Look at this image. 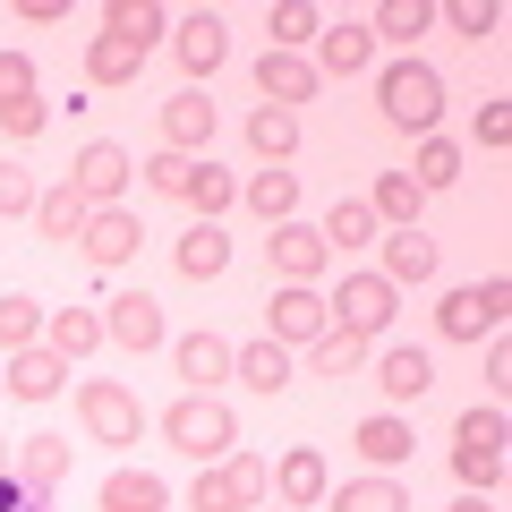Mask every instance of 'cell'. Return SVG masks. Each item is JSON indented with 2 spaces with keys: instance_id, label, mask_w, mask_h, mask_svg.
<instances>
[{
  "instance_id": "obj_1",
  "label": "cell",
  "mask_w": 512,
  "mask_h": 512,
  "mask_svg": "<svg viewBox=\"0 0 512 512\" xmlns=\"http://www.w3.org/2000/svg\"><path fill=\"white\" fill-rule=\"evenodd\" d=\"M163 444L188 453L197 470H214L222 453H239V419H231V402H214V393H180V402L163 410Z\"/></svg>"
},
{
  "instance_id": "obj_2",
  "label": "cell",
  "mask_w": 512,
  "mask_h": 512,
  "mask_svg": "<svg viewBox=\"0 0 512 512\" xmlns=\"http://www.w3.org/2000/svg\"><path fill=\"white\" fill-rule=\"evenodd\" d=\"M376 111L393 128H410V137H444V77L427 60H393L376 77Z\"/></svg>"
},
{
  "instance_id": "obj_3",
  "label": "cell",
  "mask_w": 512,
  "mask_h": 512,
  "mask_svg": "<svg viewBox=\"0 0 512 512\" xmlns=\"http://www.w3.org/2000/svg\"><path fill=\"white\" fill-rule=\"evenodd\" d=\"M77 419H86L94 444H137V436H146L137 393H128V384H111V376H86V384H77Z\"/></svg>"
},
{
  "instance_id": "obj_4",
  "label": "cell",
  "mask_w": 512,
  "mask_h": 512,
  "mask_svg": "<svg viewBox=\"0 0 512 512\" xmlns=\"http://www.w3.org/2000/svg\"><path fill=\"white\" fill-rule=\"evenodd\" d=\"M325 308H333V325H342V333L376 342V333L393 325V316H402V291H393L384 274H342V291H333Z\"/></svg>"
},
{
  "instance_id": "obj_5",
  "label": "cell",
  "mask_w": 512,
  "mask_h": 512,
  "mask_svg": "<svg viewBox=\"0 0 512 512\" xmlns=\"http://www.w3.org/2000/svg\"><path fill=\"white\" fill-rule=\"evenodd\" d=\"M504 308H512V282L487 274V282H470V291H444L436 325H444V342H478V333H504Z\"/></svg>"
},
{
  "instance_id": "obj_6",
  "label": "cell",
  "mask_w": 512,
  "mask_h": 512,
  "mask_svg": "<svg viewBox=\"0 0 512 512\" xmlns=\"http://www.w3.org/2000/svg\"><path fill=\"white\" fill-rule=\"evenodd\" d=\"M137 180V163H128V146H111V137H94V146H77V163H69V188L103 214V205H120V188Z\"/></svg>"
},
{
  "instance_id": "obj_7",
  "label": "cell",
  "mask_w": 512,
  "mask_h": 512,
  "mask_svg": "<svg viewBox=\"0 0 512 512\" xmlns=\"http://www.w3.org/2000/svg\"><path fill=\"white\" fill-rule=\"evenodd\" d=\"M137 248H146V222L128 214V205H103V214H94L86 231H77V256H86L94 274H120V265H128Z\"/></svg>"
},
{
  "instance_id": "obj_8",
  "label": "cell",
  "mask_w": 512,
  "mask_h": 512,
  "mask_svg": "<svg viewBox=\"0 0 512 512\" xmlns=\"http://www.w3.org/2000/svg\"><path fill=\"white\" fill-rule=\"evenodd\" d=\"M274 282H299V291H316L325 282V265H333V248H325V231L316 222H274Z\"/></svg>"
},
{
  "instance_id": "obj_9",
  "label": "cell",
  "mask_w": 512,
  "mask_h": 512,
  "mask_svg": "<svg viewBox=\"0 0 512 512\" xmlns=\"http://www.w3.org/2000/svg\"><path fill=\"white\" fill-rule=\"evenodd\" d=\"M103 342H120V350H163V299L154 291H120V299H103Z\"/></svg>"
},
{
  "instance_id": "obj_10",
  "label": "cell",
  "mask_w": 512,
  "mask_h": 512,
  "mask_svg": "<svg viewBox=\"0 0 512 512\" xmlns=\"http://www.w3.org/2000/svg\"><path fill=\"white\" fill-rule=\"evenodd\" d=\"M265 316H274V333H265V342H282V350H308L316 333L333 325L325 291H299V282H282V291H274V308H265Z\"/></svg>"
},
{
  "instance_id": "obj_11",
  "label": "cell",
  "mask_w": 512,
  "mask_h": 512,
  "mask_svg": "<svg viewBox=\"0 0 512 512\" xmlns=\"http://www.w3.org/2000/svg\"><path fill=\"white\" fill-rule=\"evenodd\" d=\"M154 120H163V154H188V163H197V154L214 146V103H205L197 86H180Z\"/></svg>"
},
{
  "instance_id": "obj_12",
  "label": "cell",
  "mask_w": 512,
  "mask_h": 512,
  "mask_svg": "<svg viewBox=\"0 0 512 512\" xmlns=\"http://www.w3.org/2000/svg\"><path fill=\"white\" fill-rule=\"evenodd\" d=\"M256 94H265V103H282V111H299V103H316V94H325V77H316L308 52H265V60H256Z\"/></svg>"
},
{
  "instance_id": "obj_13",
  "label": "cell",
  "mask_w": 512,
  "mask_h": 512,
  "mask_svg": "<svg viewBox=\"0 0 512 512\" xmlns=\"http://www.w3.org/2000/svg\"><path fill=\"white\" fill-rule=\"evenodd\" d=\"M69 478V436H26V453H18V487H26V512H43L52 504V487Z\"/></svg>"
},
{
  "instance_id": "obj_14",
  "label": "cell",
  "mask_w": 512,
  "mask_h": 512,
  "mask_svg": "<svg viewBox=\"0 0 512 512\" xmlns=\"http://www.w3.org/2000/svg\"><path fill=\"white\" fill-rule=\"evenodd\" d=\"M325 487H333L325 453H316V444H291V453H282V470H274V495H282V512H308V504H325Z\"/></svg>"
},
{
  "instance_id": "obj_15",
  "label": "cell",
  "mask_w": 512,
  "mask_h": 512,
  "mask_svg": "<svg viewBox=\"0 0 512 512\" xmlns=\"http://www.w3.org/2000/svg\"><path fill=\"white\" fill-rule=\"evenodd\" d=\"M231 350L239 342H222V333H180V342H171V367L188 376V393H214V384L231 376Z\"/></svg>"
},
{
  "instance_id": "obj_16",
  "label": "cell",
  "mask_w": 512,
  "mask_h": 512,
  "mask_svg": "<svg viewBox=\"0 0 512 512\" xmlns=\"http://www.w3.org/2000/svg\"><path fill=\"white\" fill-rule=\"evenodd\" d=\"M171 52H180V69H188V77H214V69H222V52H231V35H222L214 9H197V18L171 26Z\"/></svg>"
},
{
  "instance_id": "obj_17",
  "label": "cell",
  "mask_w": 512,
  "mask_h": 512,
  "mask_svg": "<svg viewBox=\"0 0 512 512\" xmlns=\"http://www.w3.org/2000/svg\"><path fill=\"white\" fill-rule=\"evenodd\" d=\"M393 291H419V282H436V239L427 231H384V265H376Z\"/></svg>"
},
{
  "instance_id": "obj_18",
  "label": "cell",
  "mask_w": 512,
  "mask_h": 512,
  "mask_svg": "<svg viewBox=\"0 0 512 512\" xmlns=\"http://www.w3.org/2000/svg\"><path fill=\"white\" fill-rule=\"evenodd\" d=\"M248 154H256L265 171H282V163L299 154V111H282V103H256V111H248Z\"/></svg>"
},
{
  "instance_id": "obj_19",
  "label": "cell",
  "mask_w": 512,
  "mask_h": 512,
  "mask_svg": "<svg viewBox=\"0 0 512 512\" xmlns=\"http://www.w3.org/2000/svg\"><path fill=\"white\" fill-rule=\"evenodd\" d=\"M350 444H359V461H376V470L393 478V470L410 461V444H419V436H410L402 410H376V419H359V436H350Z\"/></svg>"
},
{
  "instance_id": "obj_20",
  "label": "cell",
  "mask_w": 512,
  "mask_h": 512,
  "mask_svg": "<svg viewBox=\"0 0 512 512\" xmlns=\"http://www.w3.org/2000/svg\"><path fill=\"white\" fill-rule=\"evenodd\" d=\"M367 60H376V35H367L359 18H342V26L316 35V77H359Z\"/></svg>"
},
{
  "instance_id": "obj_21",
  "label": "cell",
  "mask_w": 512,
  "mask_h": 512,
  "mask_svg": "<svg viewBox=\"0 0 512 512\" xmlns=\"http://www.w3.org/2000/svg\"><path fill=\"white\" fill-rule=\"evenodd\" d=\"M231 376L248 384V393L274 402L282 384H291V350H282V342H239V350H231Z\"/></svg>"
},
{
  "instance_id": "obj_22",
  "label": "cell",
  "mask_w": 512,
  "mask_h": 512,
  "mask_svg": "<svg viewBox=\"0 0 512 512\" xmlns=\"http://www.w3.org/2000/svg\"><path fill=\"white\" fill-rule=\"evenodd\" d=\"M43 350H52V359H86V350H103V316H94V308H52V316H43Z\"/></svg>"
},
{
  "instance_id": "obj_23",
  "label": "cell",
  "mask_w": 512,
  "mask_h": 512,
  "mask_svg": "<svg viewBox=\"0 0 512 512\" xmlns=\"http://www.w3.org/2000/svg\"><path fill=\"white\" fill-rule=\"evenodd\" d=\"M94 504H103V512H171V487L154 470H111Z\"/></svg>"
},
{
  "instance_id": "obj_24",
  "label": "cell",
  "mask_w": 512,
  "mask_h": 512,
  "mask_svg": "<svg viewBox=\"0 0 512 512\" xmlns=\"http://www.w3.org/2000/svg\"><path fill=\"white\" fill-rule=\"evenodd\" d=\"M367 214L384 222V231H419V214H427V197L410 188V171H384L376 188H367Z\"/></svg>"
},
{
  "instance_id": "obj_25",
  "label": "cell",
  "mask_w": 512,
  "mask_h": 512,
  "mask_svg": "<svg viewBox=\"0 0 512 512\" xmlns=\"http://www.w3.org/2000/svg\"><path fill=\"white\" fill-rule=\"evenodd\" d=\"M60 384H69V359H52V350H18V359H9V393H18V402H52Z\"/></svg>"
},
{
  "instance_id": "obj_26",
  "label": "cell",
  "mask_w": 512,
  "mask_h": 512,
  "mask_svg": "<svg viewBox=\"0 0 512 512\" xmlns=\"http://www.w3.org/2000/svg\"><path fill=\"white\" fill-rule=\"evenodd\" d=\"M239 197H248V214L265 222V231H274V222H299V171H256Z\"/></svg>"
},
{
  "instance_id": "obj_27",
  "label": "cell",
  "mask_w": 512,
  "mask_h": 512,
  "mask_svg": "<svg viewBox=\"0 0 512 512\" xmlns=\"http://www.w3.org/2000/svg\"><path fill=\"white\" fill-rule=\"evenodd\" d=\"M325 504L333 512H410V487H402V478H350V487H325Z\"/></svg>"
},
{
  "instance_id": "obj_28",
  "label": "cell",
  "mask_w": 512,
  "mask_h": 512,
  "mask_svg": "<svg viewBox=\"0 0 512 512\" xmlns=\"http://www.w3.org/2000/svg\"><path fill=\"white\" fill-rule=\"evenodd\" d=\"M376 384H384V402H419V393H427V384H436V367H427V350H384V359H376Z\"/></svg>"
},
{
  "instance_id": "obj_29",
  "label": "cell",
  "mask_w": 512,
  "mask_h": 512,
  "mask_svg": "<svg viewBox=\"0 0 512 512\" xmlns=\"http://www.w3.org/2000/svg\"><path fill=\"white\" fill-rule=\"evenodd\" d=\"M137 69H146V52L120 35H94L86 43V86H137Z\"/></svg>"
},
{
  "instance_id": "obj_30",
  "label": "cell",
  "mask_w": 512,
  "mask_h": 512,
  "mask_svg": "<svg viewBox=\"0 0 512 512\" xmlns=\"http://www.w3.org/2000/svg\"><path fill=\"white\" fill-rule=\"evenodd\" d=\"M86 222H94V205L77 197L69 180H60V188H43V205H35V231H43V239H60V248H69V239L86 231Z\"/></svg>"
},
{
  "instance_id": "obj_31",
  "label": "cell",
  "mask_w": 512,
  "mask_h": 512,
  "mask_svg": "<svg viewBox=\"0 0 512 512\" xmlns=\"http://www.w3.org/2000/svg\"><path fill=\"white\" fill-rule=\"evenodd\" d=\"M316 231H325V248H333V256H350V248H367V239H376L384 222L367 214V197H333V214L316 222Z\"/></svg>"
},
{
  "instance_id": "obj_32",
  "label": "cell",
  "mask_w": 512,
  "mask_h": 512,
  "mask_svg": "<svg viewBox=\"0 0 512 512\" xmlns=\"http://www.w3.org/2000/svg\"><path fill=\"white\" fill-rule=\"evenodd\" d=\"M171 256H180V274H188V282H214L222 265H231V239H222V222H197V231H188Z\"/></svg>"
},
{
  "instance_id": "obj_33",
  "label": "cell",
  "mask_w": 512,
  "mask_h": 512,
  "mask_svg": "<svg viewBox=\"0 0 512 512\" xmlns=\"http://www.w3.org/2000/svg\"><path fill=\"white\" fill-rule=\"evenodd\" d=\"M367 350H376V342H359V333L325 325V333L308 342V367H316V376H359V367H367Z\"/></svg>"
},
{
  "instance_id": "obj_34",
  "label": "cell",
  "mask_w": 512,
  "mask_h": 512,
  "mask_svg": "<svg viewBox=\"0 0 512 512\" xmlns=\"http://www.w3.org/2000/svg\"><path fill=\"white\" fill-rule=\"evenodd\" d=\"M43 316H52L43 299L9 291V299H0V350H9V359H18V350H35V342H43Z\"/></svg>"
},
{
  "instance_id": "obj_35",
  "label": "cell",
  "mask_w": 512,
  "mask_h": 512,
  "mask_svg": "<svg viewBox=\"0 0 512 512\" xmlns=\"http://www.w3.org/2000/svg\"><path fill=\"white\" fill-rule=\"evenodd\" d=\"M453 180H461V146H453V137H419L410 188H419V197H436V188H453Z\"/></svg>"
},
{
  "instance_id": "obj_36",
  "label": "cell",
  "mask_w": 512,
  "mask_h": 512,
  "mask_svg": "<svg viewBox=\"0 0 512 512\" xmlns=\"http://www.w3.org/2000/svg\"><path fill=\"white\" fill-rule=\"evenodd\" d=\"M163 9H154V0H111V9H103V35H120V43H137V52H146V43L154 35H163Z\"/></svg>"
},
{
  "instance_id": "obj_37",
  "label": "cell",
  "mask_w": 512,
  "mask_h": 512,
  "mask_svg": "<svg viewBox=\"0 0 512 512\" xmlns=\"http://www.w3.org/2000/svg\"><path fill=\"white\" fill-rule=\"evenodd\" d=\"M427 26H436L427 0H384L376 18H367V35H376V43H410V35H427Z\"/></svg>"
},
{
  "instance_id": "obj_38",
  "label": "cell",
  "mask_w": 512,
  "mask_h": 512,
  "mask_svg": "<svg viewBox=\"0 0 512 512\" xmlns=\"http://www.w3.org/2000/svg\"><path fill=\"white\" fill-rule=\"evenodd\" d=\"M265 26H274V43H265V52H308V43L325 35V18H316L308 0H282V9H274Z\"/></svg>"
},
{
  "instance_id": "obj_39",
  "label": "cell",
  "mask_w": 512,
  "mask_h": 512,
  "mask_svg": "<svg viewBox=\"0 0 512 512\" xmlns=\"http://www.w3.org/2000/svg\"><path fill=\"white\" fill-rule=\"evenodd\" d=\"M188 205H197L205 222H222L239 205V180H231V171H214V163H197V171H188Z\"/></svg>"
},
{
  "instance_id": "obj_40",
  "label": "cell",
  "mask_w": 512,
  "mask_h": 512,
  "mask_svg": "<svg viewBox=\"0 0 512 512\" xmlns=\"http://www.w3.org/2000/svg\"><path fill=\"white\" fill-rule=\"evenodd\" d=\"M222 478H231L239 512H256V504H265V487H274V470H265V453H222Z\"/></svg>"
},
{
  "instance_id": "obj_41",
  "label": "cell",
  "mask_w": 512,
  "mask_h": 512,
  "mask_svg": "<svg viewBox=\"0 0 512 512\" xmlns=\"http://www.w3.org/2000/svg\"><path fill=\"white\" fill-rule=\"evenodd\" d=\"M453 478H461L470 495H487L495 478H504V453H487V444H453Z\"/></svg>"
},
{
  "instance_id": "obj_42",
  "label": "cell",
  "mask_w": 512,
  "mask_h": 512,
  "mask_svg": "<svg viewBox=\"0 0 512 512\" xmlns=\"http://www.w3.org/2000/svg\"><path fill=\"white\" fill-rule=\"evenodd\" d=\"M43 128H52V111H43V94H26V103H0V137H9V146H35Z\"/></svg>"
},
{
  "instance_id": "obj_43",
  "label": "cell",
  "mask_w": 512,
  "mask_h": 512,
  "mask_svg": "<svg viewBox=\"0 0 512 512\" xmlns=\"http://www.w3.org/2000/svg\"><path fill=\"white\" fill-rule=\"evenodd\" d=\"M35 205H43L35 171H26V163H0V222H18V214H35Z\"/></svg>"
},
{
  "instance_id": "obj_44",
  "label": "cell",
  "mask_w": 512,
  "mask_h": 512,
  "mask_svg": "<svg viewBox=\"0 0 512 512\" xmlns=\"http://www.w3.org/2000/svg\"><path fill=\"white\" fill-rule=\"evenodd\" d=\"M197 163H205V154H197ZM197 163H188V154H146L137 171H146V188H163V197H188V171H197Z\"/></svg>"
},
{
  "instance_id": "obj_45",
  "label": "cell",
  "mask_w": 512,
  "mask_h": 512,
  "mask_svg": "<svg viewBox=\"0 0 512 512\" xmlns=\"http://www.w3.org/2000/svg\"><path fill=\"white\" fill-rule=\"evenodd\" d=\"M188 512H239V495H231V478H222V461H214V470H197V487H188Z\"/></svg>"
},
{
  "instance_id": "obj_46",
  "label": "cell",
  "mask_w": 512,
  "mask_h": 512,
  "mask_svg": "<svg viewBox=\"0 0 512 512\" xmlns=\"http://www.w3.org/2000/svg\"><path fill=\"white\" fill-rule=\"evenodd\" d=\"M453 444H487V453H504V410H461Z\"/></svg>"
},
{
  "instance_id": "obj_47",
  "label": "cell",
  "mask_w": 512,
  "mask_h": 512,
  "mask_svg": "<svg viewBox=\"0 0 512 512\" xmlns=\"http://www.w3.org/2000/svg\"><path fill=\"white\" fill-rule=\"evenodd\" d=\"M444 26H453V35H495V0H453V9H444Z\"/></svg>"
},
{
  "instance_id": "obj_48",
  "label": "cell",
  "mask_w": 512,
  "mask_h": 512,
  "mask_svg": "<svg viewBox=\"0 0 512 512\" xmlns=\"http://www.w3.org/2000/svg\"><path fill=\"white\" fill-rule=\"evenodd\" d=\"M35 94V60L26 52H0V103H26Z\"/></svg>"
},
{
  "instance_id": "obj_49",
  "label": "cell",
  "mask_w": 512,
  "mask_h": 512,
  "mask_svg": "<svg viewBox=\"0 0 512 512\" xmlns=\"http://www.w3.org/2000/svg\"><path fill=\"white\" fill-rule=\"evenodd\" d=\"M487 393H495V402L512 393V342H504V333L487 342Z\"/></svg>"
},
{
  "instance_id": "obj_50",
  "label": "cell",
  "mask_w": 512,
  "mask_h": 512,
  "mask_svg": "<svg viewBox=\"0 0 512 512\" xmlns=\"http://www.w3.org/2000/svg\"><path fill=\"white\" fill-rule=\"evenodd\" d=\"M478 146H512V111H504V103L478 111Z\"/></svg>"
},
{
  "instance_id": "obj_51",
  "label": "cell",
  "mask_w": 512,
  "mask_h": 512,
  "mask_svg": "<svg viewBox=\"0 0 512 512\" xmlns=\"http://www.w3.org/2000/svg\"><path fill=\"white\" fill-rule=\"evenodd\" d=\"M453 512H495V504H487V495H461V504H453Z\"/></svg>"
},
{
  "instance_id": "obj_52",
  "label": "cell",
  "mask_w": 512,
  "mask_h": 512,
  "mask_svg": "<svg viewBox=\"0 0 512 512\" xmlns=\"http://www.w3.org/2000/svg\"><path fill=\"white\" fill-rule=\"evenodd\" d=\"M0 478H9V444H0Z\"/></svg>"
},
{
  "instance_id": "obj_53",
  "label": "cell",
  "mask_w": 512,
  "mask_h": 512,
  "mask_svg": "<svg viewBox=\"0 0 512 512\" xmlns=\"http://www.w3.org/2000/svg\"><path fill=\"white\" fill-rule=\"evenodd\" d=\"M256 512H282V504H256Z\"/></svg>"
}]
</instances>
